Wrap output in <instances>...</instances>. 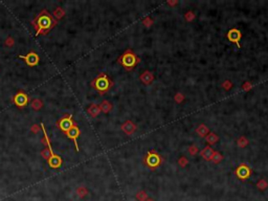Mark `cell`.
I'll return each mask as SVG.
<instances>
[{"label": "cell", "mask_w": 268, "mask_h": 201, "mask_svg": "<svg viewBox=\"0 0 268 201\" xmlns=\"http://www.w3.org/2000/svg\"><path fill=\"white\" fill-rule=\"evenodd\" d=\"M195 17H196V15H195L192 11H188V12H187V13L184 14V19L187 20L188 22H191V21H193V20L195 19Z\"/></svg>", "instance_id": "4316f807"}, {"label": "cell", "mask_w": 268, "mask_h": 201, "mask_svg": "<svg viewBox=\"0 0 268 201\" xmlns=\"http://www.w3.org/2000/svg\"><path fill=\"white\" fill-rule=\"evenodd\" d=\"M100 111H103L104 113H109L112 110V104L109 100H103L100 105Z\"/></svg>", "instance_id": "ac0fdd59"}, {"label": "cell", "mask_w": 268, "mask_h": 201, "mask_svg": "<svg viewBox=\"0 0 268 201\" xmlns=\"http://www.w3.org/2000/svg\"><path fill=\"white\" fill-rule=\"evenodd\" d=\"M87 112H88V114H89L90 116H92V117H96L97 115L100 114V106H99V105L92 104V105H90V106H89V108L87 109Z\"/></svg>", "instance_id": "2e32d148"}, {"label": "cell", "mask_w": 268, "mask_h": 201, "mask_svg": "<svg viewBox=\"0 0 268 201\" xmlns=\"http://www.w3.org/2000/svg\"><path fill=\"white\" fill-rule=\"evenodd\" d=\"M32 108L35 109V110H40V109L42 108V106H43V103H42V100L36 99V100H32Z\"/></svg>", "instance_id": "cb8c5ba5"}, {"label": "cell", "mask_w": 268, "mask_h": 201, "mask_svg": "<svg viewBox=\"0 0 268 201\" xmlns=\"http://www.w3.org/2000/svg\"><path fill=\"white\" fill-rule=\"evenodd\" d=\"M27 102H28V97H27V95L24 92L17 93L14 97V103L20 108L25 107L27 105Z\"/></svg>", "instance_id": "ba28073f"}, {"label": "cell", "mask_w": 268, "mask_h": 201, "mask_svg": "<svg viewBox=\"0 0 268 201\" xmlns=\"http://www.w3.org/2000/svg\"><path fill=\"white\" fill-rule=\"evenodd\" d=\"M121 129L124 133H126L127 135H132L137 128H136V125L134 124L132 121H126L121 126Z\"/></svg>", "instance_id": "30bf717a"}, {"label": "cell", "mask_w": 268, "mask_h": 201, "mask_svg": "<svg viewBox=\"0 0 268 201\" xmlns=\"http://www.w3.org/2000/svg\"><path fill=\"white\" fill-rule=\"evenodd\" d=\"M241 37H242V34L238 28H231L229 32L227 33L228 41L231 42V43H234L238 46V48H241V45H240Z\"/></svg>", "instance_id": "8992f818"}, {"label": "cell", "mask_w": 268, "mask_h": 201, "mask_svg": "<svg viewBox=\"0 0 268 201\" xmlns=\"http://www.w3.org/2000/svg\"><path fill=\"white\" fill-rule=\"evenodd\" d=\"M257 188H259V190L260 191H265V190H267V188H268V182H267V180H265V179H260V180H259L258 182H257Z\"/></svg>", "instance_id": "44dd1931"}, {"label": "cell", "mask_w": 268, "mask_h": 201, "mask_svg": "<svg viewBox=\"0 0 268 201\" xmlns=\"http://www.w3.org/2000/svg\"><path fill=\"white\" fill-rule=\"evenodd\" d=\"M251 173H252V171H251L250 167L247 166L246 163H241L236 169L234 174H236V176L239 179H241V180H245V179H247V178L250 177Z\"/></svg>", "instance_id": "5b68a950"}, {"label": "cell", "mask_w": 268, "mask_h": 201, "mask_svg": "<svg viewBox=\"0 0 268 201\" xmlns=\"http://www.w3.org/2000/svg\"><path fill=\"white\" fill-rule=\"evenodd\" d=\"M66 135L68 138L72 139V141L75 142V150L79 151V146H78V138L79 136H80V129L77 127V126H72L70 129H69L68 131L66 132Z\"/></svg>", "instance_id": "52a82bcc"}, {"label": "cell", "mask_w": 268, "mask_h": 201, "mask_svg": "<svg viewBox=\"0 0 268 201\" xmlns=\"http://www.w3.org/2000/svg\"><path fill=\"white\" fill-rule=\"evenodd\" d=\"M54 154V152H53V149H50V148H45L44 150H42V152H41V155H42V157L44 158V159H49L50 158V156L51 155Z\"/></svg>", "instance_id": "7402d4cb"}, {"label": "cell", "mask_w": 268, "mask_h": 201, "mask_svg": "<svg viewBox=\"0 0 268 201\" xmlns=\"http://www.w3.org/2000/svg\"><path fill=\"white\" fill-rule=\"evenodd\" d=\"M14 44V40H13V38H8L7 39V45L8 46H12V45Z\"/></svg>", "instance_id": "836d02e7"}, {"label": "cell", "mask_w": 268, "mask_h": 201, "mask_svg": "<svg viewBox=\"0 0 268 201\" xmlns=\"http://www.w3.org/2000/svg\"><path fill=\"white\" fill-rule=\"evenodd\" d=\"M139 80H141L145 85H151L154 82L155 77L151 71L145 70L144 72H142L141 75H139Z\"/></svg>", "instance_id": "7c38bea8"}, {"label": "cell", "mask_w": 268, "mask_h": 201, "mask_svg": "<svg viewBox=\"0 0 268 201\" xmlns=\"http://www.w3.org/2000/svg\"><path fill=\"white\" fill-rule=\"evenodd\" d=\"M205 141L208 142L209 145H215L219 142V136L214 132H209L208 135L205 136Z\"/></svg>", "instance_id": "e0dca14e"}, {"label": "cell", "mask_w": 268, "mask_h": 201, "mask_svg": "<svg viewBox=\"0 0 268 201\" xmlns=\"http://www.w3.org/2000/svg\"><path fill=\"white\" fill-rule=\"evenodd\" d=\"M153 23H154V21H153V19H152L151 17H146L145 19L142 20V24H144L146 27L152 26V25H153Z\"/></svg>", "instance_id": "f546056e"}, {"label": "cell", "mask_w": 268, "mask_h": 201, "mask_svg": "<svg viewBox=\"0 0 268 201\" xmlns=\"http://www.w3.org/2000/svg\"><path fill=\"white\" fill-rule=\"evenodd\" d=\"M120 63L123 65L127 70H131L139 63V58L136 57V54L133 53V50L127 49L121 54L120 58Z\"/></svg>", "instance_id": "7a4b0ae2"}, {"label": "cell", "mask_w": 268, "mask_h": 201, "mask_svg": "<svg viewBox=\"0 0 268 201\" xmlns=\"http://www.w3.org/2000/svg\"><path fill=\"white\" fill-rule=\"evenodd\" d=\"M92 86H94V88L97 91H100V93L103 94L106 93V91L109 90V88L112 86V83L109 81L107 75L105 74H102L92 82Z\"/></svg>", "instance_id": "3957f363"}, {"label": "cell", "mask_w": 268, "mask_h": 201, "mask_svg": "<svg viewBox=\"0 0 268 201\" xmlns=\"http://www.w3.org/2000/svg\"><path fill=\"white\" fill-rule=\"evenodd\" d=\"M77 193H78V195H79L80 197H84V196H86V195H87L88 191H87L85 188L81 187V188H79L78 190H77Z\"/></svg>", "instance_id": "1f68e13d"}, {"label": "cell", "mask_w": 268, "mask_h": 201, "mask_svg": "<svg viewBox=\"0 0 268 201\" xmlns=\"http://www.w3.org/2000/svg\"><path fill=\"white\" fill-rule=\"evenodd\" d=\"M33 24L37 28V33H46L48 29L51 28L56 22L53 20V17L49 14H47L46 11H43L41 15L35 21H33Z\"/></svg>", "instance_id": "6da1fadb"}, {"label": "cell", "mask_w": 268, "mask_h": 201, "mask_svg": "<svg viewBox=\"0 0 268 201\" xmlns=\"http://www.w3.org/2000/svg\"><path fill=\"white\" fill-rule=\"evenodd\" d=\"M38 130H39V128H38L37 125H34V126L32 127V131H33V132L37 133V132H38Z\"/></svg>", "instance_id": "e575fe53"}, {"label": "cell", "mask_w": 268, "mask_h": 201, "mask_svg": "<svg viewBox=\"0 0 268 201\" xmlns=\"http://www.w3.org/2000/svg\"><path fill=\"white\" fill-rule=\"evenodd\" d=\"M135 198L137 201H146L148 199V194L146 191H138L135 195Z\"/></svg>", "instance_id": "ffe728a7"}, {"label": "cell", "mask_w": 268, "mask_h": 201, "mask_svg": "<svg viewBox=\"0 0 268 201\" xmlns=\"http://www.w3.org/2000/svg\"><path fill=\"white\" fill-rule=\"evenodd\" d=\"M223 158H224V156L220 153V152L215 151L214 154H213V156H212L211 161H213L215 164H218V163H220L222 160H223Z\"/></svg>", "instance_id": "d6986e66"}, {"label": "cell", "mask_w": 268, "mask_h": 201, "mask_svg": "<svg viewBox=\"0 0 268 201\" xmlns=\"http://www.w3.org/2000/svg\"><path fill=\"white\" fill-rule=\"evenodd\" d=\"M54 16L57 18V19H61L64 16V11L61 8H58L56 11L54 12Z\"/></svg>", "instance_id": "4dcf8cb0"}, {"label": "cell", "mask_w": 268, "mask_h": 201, "mask_svg": "<svg viewBox=\"0 0 268 201\" xmlns=\"http://www.w3.org/2000/svg\"><path fill=\"white\" fill-rule=\"evenodd\" d=\"M48 164H49V167L53 168V169H57V168H59L61 164H62V158L60 156H58V155L53 154L49 159H48Z\"/></svg>", "instance_id": "9a60e30c"}, {"label": "cell", "mask_w": 268, "mask_h": 201, "mask_svg": "<svg viewBox=\"0 0 268 201\" xmlns=\"http://www.w3.org/2000/svg\"><path fill=\"white\" fill-rule=\"evenodd\" d=\"M214 152H215L214 149H213L211 146H206V147H204L200 151V156L206 161H211Z\"/></svg>", "instance_id": "4fadbf2b"}, {"label": "cell", "mask_w": 268, "mask_h": 201, "mask_svg": "<svg viewBox=\"0 0 268 201\" xmlns=\"http://www.w3.org/2000/svg\"><path fill=\"white\" fill-rule=\"evenodd\" d=\"M161 161H162V159H161V157L159 156V154L156 153V152L153 150L149 151L145 157V162L151 170L156 169L158 166H160Z\"/></svg>", "instance_id": "277c9868"}, {"label": "cell", "mask_w": 268, "mask_h": 201, "mask_svg": "<svg viewBox=\"0 0 268 201\" xmlns=\"http://www.w3.org/2000/svg\"><path fill=\"white\" fill-rule=\"evenodd\" d=\"M188 154L192 155V156H195V155H197V153L199 152V148L197 147V146L195 145H191L190 147L188 148Z\"/></svg>", "instance_id": "d4e9b609"}, {"label": "cell", "mask_w": 268, "mask_h": 201, "mask_svg": "<svg viewBox=\"0 0 268 201\" xmlns=\"http://www.w3.org/2000/svg\"><path fill=\"white\" fill-rule=\"evenodd\" d=\"M20 58L25 60L26 64L29 66H35L39 63V56L36 53H29V54H27L25 57L20 56Z\"/></svg>", "instance_id": "8fae6325"}, {"label": "cell", "mask_w": 268, "mask_h": 201, "mask_svg": "<svg viewBox=\"0 0 268 201\" xmlns=\"http://www.w3.org/2000/svg\"><path fill=\"white\" fill-rule=\"evenodd\" d=\"M184 100H185V96H184L181 92H177V93H176L175 95H174V100H175L176 103H177V104H180V103L183 102Z\"/></svg>", "instance_id": "484cf974"}, {"label": "cell", "mask_w": 268, "mask_h": 201, "mask_svg": "<svg viewBox=\"0 0 268 201\" xmlns=\"http://www.w3.org/2000/svg\"><path fill=\"white\" fill-rule=\"evenodd\" d=\"M222 88L226 91L230 90L231 88H233V82L229 81V80H225L223 83H222Z\"/></svg>", "instance_id": "83f0119b"}, {"label": "cell", "mask_w": 268, "mask_h": 201, "mask_svg": "<svg viewBox=\"0 0 268 201\" xmlns=\"http://www.w3.org/2000/svg\"><path fill=\"white\" fill-rule=\"evenodd\" d=\"M146 201H155V200L153 199V198H148V199L146 200Z\"/></svg>", "instance_id": "8d00e7d4"}, {"label": "cell", "mask_w": 268, "mask_h": 201, "mask_svg": "<svg viewBox=\"0 0 268 201\" xmlns=\"http://www.w3.org/2000/svg\"><path fill=\"white\" fill-rule=\"evenodd\" d=\"M58 126L61 128V130H63L64 132H67L70 128L74 126V121H72L71 115H69L68 117H63L62 120L58 121Z\"/></svg>", "instance_id": "9c48e42d"}, {"label": "cell", "mask_w": 268, "mask_h": 201, "mask_svg": "<svg viewBox=\"0 0 268 201\" xmlns=\"http://www.w3.org/2000/svg\"><path fill=\"white\" fill-rule=\"evenodd\" d=\"M251 88H252V84L250 83V82H245V83L242 85V90L246 91V92L250 90Z\"/></svg>", "instance_id": "d6a6232c"}, {"label": "cell", "mask_w": 268, "mask_h": 201, "mask_svg": "<svg viewBox=\"0 0 268 201\" xmlns=\"http://www.w3.org/2000/svg\"><path fill=\"white\" fill-rule=\"evenodd\" d=\"M178 164L179 166H180L181 168H185L188 164V159L185 156H181V157H179V159H178Z\"/></svg>", "instance_id": "f1b7e54d"}, {"label": "cell", "mask_w": 268, "mask_h": 201, "mask_svg": "<svg viewBox=\"0 0 268 201\" xmlns=\"http://www.w3.org/2000/svg\"><path fill=\"white\" fill-rule=\"evenodd\" d=\"M237 144H238V146L240 148H245L248 146L249 142L245 136H240V137L238 138V141H237Z\"/></svg>", "instance_id": "603a6c76"}, {"label": "cell", "mask_w": 268, "mask_h": 201, "mask_svg": "<svg viewBox=\"0 0 268 201\" xmlns=\"http://www.w3.org/2000/svg\"><path fill=\"white\" fill-rule=\"evenodd\" d=\"M177 3H178L177 1H169L167 4H168V5H170V7H174V5H176Z\"/></svg>", "instance_id": "d590c367"}, {"label": "cell", "mask_w": 268, "mask_h": 201, "mask_svg": "<svg viewBox=\"0 0 268 201\" xmlns=\"http://www.w3.org/2000/svg\"><path fill=\"white\" fill-rule=\"evenodd\" d=\"M195 132H196V134L198 136H199V137H203V138H205V136L208 135V134L211 132V131H209V127L206 126V125H204V124H200L199 126H198L197 128H196V130H195Z\"/></svg>", "instance_id": "5bb4252c"}]
</instances>
